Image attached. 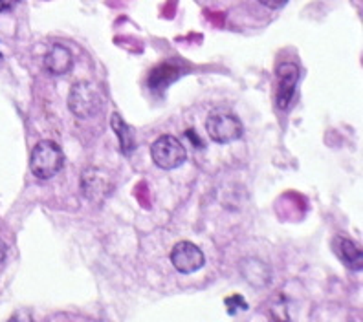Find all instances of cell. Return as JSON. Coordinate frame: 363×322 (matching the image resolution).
<instances>
[{"mask_svg":"<svg viewBox=\"0 0 363 322\" xmlns=\"http://www.w3.org/2000/svg\"><path fill=\"white\" fill-rule=\"evenodd\" d=\"M65 165L62 149L52 139H43L33 146L30 158V168L39 180H52Z\"/></svg>","mask_w":363,"mask_h":322,"instance_id":"1","label":"cell"},{"mask_svg":"<svg viewBox=\"0 0 363 322\" xmlns=\"http://www.w3.org/2000/svg\"><path fill=\"white\" fill-rule=\"evenodd\" d=\"M103 96L99 90L89 81H79L74 83L68 93V108L79 120H90L101 112Z\"/></svg>","mask_w":363,"mask_h":322,"instance_id":"2","label":"cell"},{"mask_svg":"<svg viewBox=\"0 0 363 322\" xmlns=\"http://www.w3.org/2000/svg\"><path fill=\"white\" fill-rule=\"evenodd\" d=\"M206 132L209 139L218 145H228L240 139L244 127L240 120L230 112H213L206 121Z\"/></svg>","mask_w":363,"mask_h":322,"instance_id":"3","label":"cell"},{"mask_svg":"<svg viewBox=\"0 0 363 322\" xmlns=\"http://www.w3.org/2000/svg\"><path fill=\"white\" fill-rule=\"evenodd\" d=\"M151 158L156 167L164 168V171H173L186 161L187 152L178 137L165 134V136H160L151 145Z\"/></svg>","mask_w":363,"mask_h":322,"instance_id":"4","label":"cell"},{"mask_svg":"<svg viewBox=\"0 0 363 322\" xmlns=\"http://www.w3.org/2000/svg\"><path fill=\"white\" fill-rule=\"evenodd\" d=\"M112 189H114V181H112L111 174L103 168L90 167L81 176V190L89 202L101 203L106 196L111 195Z\"/></svg>","mask_w":363,"mask_h":322,"instance_id":"5","label":"cell"},{"mask_svg":"<svg viewBox=\"0 0 363 322\" xmlns=\"http://www.w3.org/2000/svg\"><path fill=\"white\" fill-rule=\"evenodd\" d=\"M171 264L180 273L191 275L204 268L206 256L199 246L184 240V242H178L173 248V251H171Z\"/></svg>","mask_w":363,"mask_h":322,"instance_id":"6","label":"cell"},{"mask_svg":"<svg viewBox=\"0 0 363 322\" xmlns=\"http://www.w3.org/2000/svg\"><path fill=\"white\" fill-rule=\"evenodd\" d=\"M277 106L281 110H286L290 103H292L294 96H296L297 79H299V68L294 62H283L277 70Z\"/></svg>","mask_w":363,"mask_h":322,"instance_id":"7","label":"cell"},{"mask_svg":"<svg viewBox=\"0 0 363 322\" xmlns=\"http://www.w3.org/2000/svg\"><path fill=\"white\" fill-rule=\"evenodd\" d=\"M45 68L52 75H67L74 68V53L65 45H52L45 55Z\"/></svg>","mask_w":363,"mask_h":322,"instance_id":"8","label":"cell"},{"mask_svg":"<svg viewBox=\"0 0 363 322\" xmlns=\"http://www.w3.org/2000/svg\"><path fill=\"white\" fill-rule=\"evenodd\" d=\"M333 249L334 253H336L337 258H340V260L349 268V270H354V271L362 270V264H363L362 251H359V248L352 242V240L343 238V236H336V238L333 240Z\"/></svg>","mask_w":363,"mask_h":322,"instance_id":"9","label":"cell"},{"mask_svg":"<svg viewBox=\"0 0 363 322\" xmlns=\"http://www.w3.org/2000/svg\"><path fill=\"white\" fill-rule=\"evenodd\" d=\"M111 127L112 130H114L116 137H118V142H120L121 154H133L134 149H136V136H134L133 127H130L118 112H114V114L111 115Z\"/></svg>","mask_w":363,"mask_h":322,"instance_id":"10","label":"cell"},{"mask_svg":"<svg viewBox=\"0 0 363 322\" xmlns=\"http://www.w3.org/2000/svg\"><path fill=\"white\" fill-rule=\"evenodd\" d=\"M244 278L253 286H264L270 282V271L266 268L264 262L257 260V258H246L240 265Z\"/></svg>","mask_w":363,"mask_h":322,"instance_id":"11","label":"cell"},{"mask_svg":"<svg viewBox=\"0 0 363 322\" xmlns=\"http://www.w3.org/2000/svg\"><path fill=\"white\" fill-rule=\"evenodd\" d=\"M270 315L275 322H290V317H288V309H286V302H284L283 297H277V299L272 302Z\"/></svg>","mask_w":363,"mask_h":322,"instance_id":"12","label":"cell"},{"mask_svg":"<svg viewBox=\"0 0 363 322\" xmlns=\"http://www.w3.org/2000/svg\"><path fill=\"white\" fill-rule=\"evenodd\" d=\"M226 306H228V314L230 315L237 314V309H242V311H246V309H248V302H246V300H244L240 295L228 297Z\"/></svg>","mask_w":363,"mask_h":322,"instance_id":"13","label":"cell"},{"mask_svg":"<svg viewBox=\"0 0 363 322\" xmlns=\"http://www.w3.org/2000/svg\"><path fill=\"white\" fill-rule=\"evenodd\" d=\"M8 322H35V321H33V315H31L28 309H18V311H15V314L8 318Z\"/></svg>","mask_w":363,"mask_h":322,"instance_id":"14","label":"cell"},{"mask_svg":"<svg viewBox=\"0 0 363 322\" xmlns=\"http://www.w3.org/2000/svg\"><path fill=\"white\" fill-rule=\"evenodd\" d=\"M259 4L268 9H281L288 4V0H259Z\"/></svg>","mask_w":363,"mask_h":322,"instance_id":"15","label":"cell"},{"mask_svg":"<svg viewBox=\"0 0 363 322\" xmlns=\"http://www.w3.org/2000/svg\"><path fill=\"white\" fill-rule=\"evenodd\" d=\"M21 0H0V11H9L18 4Z\"/></svg>","mask_w":363,"mask_h":322,"instance_id":"16","label":"cell"},{"mask_svg":"<svg viewBox=\"0 0 363 322\" xmlns=\"http://www.w3.org/2000/svg\"><path fill=\"white\" fill-rule=\"evenodd\" d=\"M6 255H8V248H6V243L0 238V264L6 260Z\"/></svg>","mask_w":363,"mask_h":322,"instance_id":"17","label":"cell"},{"mask_svg":"<svg viewBox=\"0 0 363 322\" xmlns=\"http://www.w3.org/2000/svg\"><path fill=\"white\" fill-rule=\"evenodd\" d=\"M187 137H189V139H191V142H193V143H199V149H202V146H204V143H202V142H200V139H199V136H196V134H193V130H187Z\"/></svg>","mask_w":363,"mask_h":322,"instance_id":"18","label":"cell"}]
</instances>
